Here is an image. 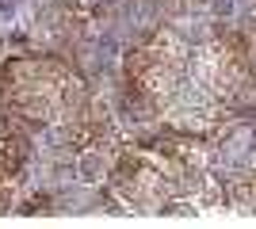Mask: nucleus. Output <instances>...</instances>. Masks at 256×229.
<instances>
[{
	"instance_id": "obj_1",
	"label": "nucleus",
	"mask_w": 256,
	"mask_h": 229,
	"mask_svg": "<svg viewBox=\"0 0 256 229\" xmlns=\"http://www.w3.org/2000/svg\"><path fill=\"white\" fill-rule=\"evenodd\" d=\"M126 88L138 107L180 134H210L248 99L252 73L241 38H206L160 27L126 57Z\"/></svg>"
},
{
	"instance_id": "obj_2",
	"label": "nucleus",
	"mask_w": 256,
	"mask_h": 229,
	"mask_svg": "<svg viewBox=\"0 0 256 229\" xmlns=\"http://www.w3.org/2000/svg\"><path fill=\"white\" fill-rule=\"evenodd\" d=\"M115 195L146 214H192L222 203V191L210 184L195 142H160L150 149L122 153L115 176Z\"/></svg>"
},
{
	"instance_id": "obj_3",
	"label": "nucleus",
	"mask_w": 256,
	"mask_h": 229,
	"mask_svg": "<svg viewBox=\"0 0 256 229\" xmlns=\"http://www.w3.org/2000/svg\"><path fill=\"white\" fill-rule=\"evenodd\" d=\"M0 96L20 119L58 126L73 145H92L107 134V119L100 122V111L84 92V80L62 61L50 57L8 61L0 76Z\"/></svg>"
},
{
	"instance_id": "obj_4",
	"label": "nucleus",
	"mask_w": 256,
	"mask_h": 229,
	"mask_svg": "<svg viewBox=\"0 0 256 229\" xmlns=\"http://www.w3.org/2000/svg\"><path fill=\"white\" fill-rule=\"evenodd\" d=\"M27 149H31V142L20 126V115L0 107V203L8 199V191L20 180L23 164H27Z\"/></svg>"
}]
</instances>
